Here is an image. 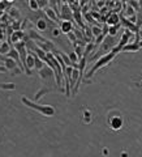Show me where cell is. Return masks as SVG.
I'll return each mask as SVG.
<instances>
[{
    "mask_svg": "<svg viewBox=\"0 0 142 157\" xmlns=\"http://www.w3.org/2000/svg\"><path fill=\"white\" fill-rule=\"evenodd\" d=\"M2 42H3V38H2V37H0V45H2Z\"/></svg>",
    "mask_w": 142,
    "mask_h": 157,
    "instance_id": "cell-34",
    "label": "cell"
},
{
    "mask_svg": "<svg viewBox=\"0 0 142 157\" xmlns=\"http://www.w3.org/2000/svg\"><path fill=\"white\" fill-rule=\"evenodd\" d=\"M136 25L138 26V29L142 28V8L137 12V21H136Z\"/></svg>",
    "mask_w": 142,
    "mask_h": 157,
    "instance_id": "cell-25",
    "label": "cell"
},
{
    "mask_svg": "<svg viewBox=\"0 0 142 157\" xmlns=\"http://www.w3.org/2000/svg\"><path fill=\"white\" fill-rule=\"evenodd\" d=\"M106 24L108 26H112V25H119L120 24V15L117 13H110L108 17L106 19Z\"/></svg>",
    "mask_w": 142,
    "mask_h": 157,
    "instance_id": "cell-13",
    "label": "cell"
},
{
    "mask_svg": "<svg viewBox=\"0 0 142 157\" xmlns=\"http://www.w3.org/2000/svg\"><path fill=\"white\" fill-rule=\"evenodd\" d=\"M59 17H61L63 20H68V21H73V11L69 4H63L59 12Z\"/></svg>",
    "mask_w": 142,
    "mask_h": 157,
    "instance_id": "cell-7",
    "label": "cell"
},
{
    "mask_svg": "<svg viewBox=\"0 0 142 157\" xmlns=\"http://www.w3.org/2000/svg\"><path fill=\"white\" fill-rule=\"evenodd\" d=\"M107 123H108L111 130H114V131L121 130L123 126H124V119H123L121 113L117 111V110L110 111L108 115H107Z\"/></svg>",
    "mask_w": 142,
    "mask_h": 157,
    "instance_id": "cell-3",
    "label": "cell"
},
{
    "mask_svg": "<svg viewBox=\"0 0 142 157\" xmlns=\"http://www.w3.org/2000/svg\"><path fill=\"white\" fill-rule=\"evenodd\" d=\"M138 36H140V37H142V29H141L140 32H138Z\"/></svg>",
    "mask_w": 142,
    "mask_h": 157,
    "instance_id": "cell-32",
    "label": "cell"
},
{
    "mask_svg": "<svg viewBox=\"0 0 142 157\" xmlns=\"http://www.w3.org/2000/svg\"><path fill=\"white\" fill-rule=\"evenodd\" d=\"M74 2H78V0H74Z\"/></svg>",
    "mask_w": 142,
    "mask_h": 157,
    "instance_id": "cell-38",
    "label": "cell"
},
{
    "mask_svg": "<svg viewBox=\"0 0 142 157\" xmlns=\"http://www.w3.org/2000/svg\"><path fill=\"white\" fill-rule=\"evenodd\" d=\"M138 86H142V80H141V82H140V84H138Z\"/></svg>",
    "mask_w": 142,
    "mask_h": 157,
    "instance_id": "cell-36",
    "label": "cell"
},
{
    "mask_svg": "<svg viewBox=\"0 0 142 157\" xmlns=\"http://www.w3.org/2000/svg\"><path fill=\"white\" fill-rule=\"evenodd\" d=\"M120 24H121L124 28L128 29V30H130L132 33H138L140 32V29H138V26H137L134 23H132L129 19H127L125 16H123V15H120Z\"/></svg>",
    "mask_w": 142,
    "mask_h": 157,
    "instance_id": "cell-6",
    "label": "cell"
},
{
    "mask_svg": "<svg viewBox=\"0 0 142 157\" xmlns=\"http://www.w3.org/2000/svg\"><path fill=\"white\" fill-rule=\"evenodd\" d=\"M128 5H130L132 8H134L137 12L141 9V4H140V2H137V0H128Z\"/></svg>",
    "mask_w": 142,
    "mask_h": 157,
    "instance_id": "cell-23",
    "label": "cell"
},
{
    "mask_svg": "<svg viewBox=\"0 0 142 157\" xmlns=\"http://www.w3.org/2000/svg\"><path fill=\"white\" fill-rule=\"evenodd\" d=\"M7 2H9V3H13V2H15V0H7Z\"/></svg>",
    "mask_w": 142,
    "mask_h": 157,
    "instance_id": "cell-35",
    "label": "cell"
},
{
    "mask_svg": "<svg viewBox=\"0 0 142 157\" xmlns=\"http://www.w3.org/2000/svg\"><path fill=\"white\" fill-rule=\"evenodd\" d=\"M91 33H93V36L97 38V37H99L101 34L103 33V29L101 28V26H97V25H94L93 28H91Z\"/></svg>",
    "mask_w": 142,
    "mask_h": 157,
    "instance_id": "cell-22",
    "label": "cell"
},
{
    "mask_svg": "<svg viewBox=\"0 0 142 157\" xmlns=\"http://www.w3.org/2000/svg\"><path fill=\"white\" fill-rule=\"evenodd\" d=\"M7 56H8V58H12V59H13L15 62H16L17 64H18V67H20L21 69H22V72H25V71H24V65L21 64V58H20V54H18V51H17V50L15 49V47H12L11 51L8 52V55H7Z\"/></svg>",
    "mask_w": 142,
    "mask_h": 157,
    "instance_id": "cell-12",
    "label": "cell"
},
{
    "mask_svg": "<svg viewBox=\"0 0 142 157\" xmlns=\"http://www.w3.org/2000/svg\"><path fill=\"white\" fill-rule=\"evenodd\" d=\"M60 30H61V33L64 34H69L73 32V29H74V26H73V21H68V20H61L60 21Z\"/></svg>",
    "mask_w": 142,
    "mask_h": 157,
    "instance_id": "cell-9",
    "label": "cell"
},
{
    "mask_svg": "<svg viewBox=\"0 0 142 157\" xmlns=\"http://www.w3.org/2000/svg\"><path fill=\"white\" fill-rule=\"evenodd\" d=\"M51 90V88H45V89H41L39 92H38V93L35 94V97H34V99H35V101H38V99H39L41 97H42V94H46L47 92H50Z\"/></svg>",
    "mask_w": 142,
    "mask_h": 157,
    "instance_id": "cell-26",
    "label": "cell"
},
{
    "mask_svg": "<svg viewBox=\"0 0 142 157\" xmlns=\"http://www.w3.org/2000/svg\"><path fill=\"white\" fill-rule=\"evenodd\" d=\"M120 25H121V24H119V25H112V26H108V36H111V37H116V36H117V32H119V28H120Z\"/></svg>",
    "mask_w": 142,
    "mask_h": 157,
    "instance_id": "cell-20",
    "label": "cell"
},
{
    "mask_svg": "<svg viewBox=\"0 0 142 157\" xmlns=\"http://www.w3.org/2000/svg\"><path fill=\"white\" fill-rule=\"evenodd\" d=\"M45 15L46 17L48 19L51 23H60L59 21V13H56V9H54V8H51V7H47L46 9H45Z\"/></svg>",
    "mask_w": 142,
    "mask_h": 157,
    "instance_id": "cell-10",
    "label": "cell"
},
{
    "mask_svg": "<svg viewBox=\"0 0 142 157\" xmlns=\"http://www.w3.org/2000/svg\"><path fill=\"white\" fill-rule=\"evenodd\" d=\"M25 36H26V33H25V32H22V30H17V32H13V34H12V36L9 37V39H8V41L16 45V43L24 41Z\"/></svg>",
    "mask_w": 142,
    "mask_h": 157,
    "instance_id": "cell-11",
    "label": "cell"
},
{
    "mask_svg": "<svg viewBox=\"0 0 142 157\" xmlns=\"http://www.w3.org/2000/svg\"><path fill=\"white\" fill-rule=\"evenodd\" d=\"M29 7H30V9H31L33 12H35V11H39L41 8H39V4H38V0H29Z\"/></svg>",
    "mask_w": 142,
    "mask_h": 157,
    "instance_id": "cell-21",
    "label": "cell"
},
{
    "mask_svg": "<svg viewBox=\"0 0 142 157\" xmlns=\"http://www.w3.org/2000/svg\"><path fill=\"white\" fill-rule=\"evenodd\" d=\"M0 37L4 38V29L2 28V26H0Z\"/></svg>",
    "mask_w": 142,
    "mask_h": 157,
    "instance_id": "cell-31",
    "label": "cell"
},
{
    "mask_svg": "<svg viewBox=\"0 0 142 157\" xmlns=\"http://www.w3.org/2000/svg\"><path fill=\"white\" fill-rule=\"evenodd\" d=\"M141 49L140 45H138V41H134V42H129L128 45H125L123 47L121 52H125V51H129V52H136Z\"/></svg>",
    "mask_w": 142,
    "mask_h": 157,
    "instance_id": "cell-14",
    "label": "cell"
},
{
    "mask_svg": "<svg viewBox=\"0 0 142 157\" xmlns=\"http://www.w3.org/2000/svg\"><path fill=\"white\" fill-rule=\"evenodd\" d=\"M34 58H35V65H34V68L35 69H38V71H41V69H43L45 68V65H46V63L43 62V60L39 58V56H38L35 52H34Z\"/></svg>",
    "mask_w": 142,
    "mask_h": 157,
    "instance_id": "cell-18",
    "label": "cell"
},
{
    "mask_svg": "<svg viewBox=\"0 0 142 157\" xmlns=\"http://www.w3.org/2000/svg\"><path fill=\"white\" fill-rule=\"evenodd\" d=\"M60 33H61V30H60V28H58V26H54L52 30H51V34H52L54 37H59Z\"/></svg>",
    "mask_w": 142,
    "mask_h": 157,
    "instance_id": "cell-28",
    "label": "cell"
},
{
    "mask_svg": "<svg viewBox=\"0 0 142 157\" xmlns=\"http://www.w3.org/2000/svg\"><path fill=\"white\" fill-rule=\"evenodd\" d=\"M0 89L3 90H15L16 85L13 82H0Z\"/></svg>",
    "mask_w": 142,
    "mask_h": 157,
    "instance_id": "cell-19",
    "label": "cell"
},
{
    "mask_svg": "<svg viewBox=\"0 0 142 157\" xmlns=\"http://www.w3.org/2000/svg\"><path fill=\"white\" fill-rule=\"evenodd\" d=\"M11 26H12V29H13L15 32H17V30H21V29H22V23H21L20 20H16V21H12Z\"/></svg>",
    "mask_w": 142,
    "mask_h": 157,
    "instance_id": "cell-24",
    "label": "cell"
},
{
    "mask_svg": "<svg viewBox=\"0 0 142 157\" xmlns=\"http://www.w3.org/2000/svg\"><path fill=\"white\" fill-rule=\"evenodd\" d=\"M133 36H134V33H132L130 30L125 29V30H124V33L121 34V38H120V41L117 42V45L114 47L112 51L115 52V54H119V52H121L123 47L125 46V45H128V43H129V39H130Z\"/></svg>",
    "mask_w": 142,
    "mask_h": 157,
    "instance_id": "cell-4",
    "label": "cell"
},
{
    "mask_svg": "<svg viewBox=\"0 0 142 157\" xmlns=\"http://www.w3.org/2000/svg\"><path fill=\"white\" fill-rule=\"evenodd\" d=\"M115 56H116V54H115L114 51H111V52H108V54H106V55L101 56V58H99V59H98L97 62H95V64H94L93 67L90 68V71H89V72L85 75V77H86V78H90V77H91V76L94 75V73H95V72L98 71V69L103 68V67H104V65L110 64L111 62H112V60L115 59Z\"/></svg>",
    "mask_w": 142,
    "mask_h": 157,
    "instance_id": "cell-2",
    "label": "cell"
},
{
    "mask_svg": "<svg viewBox=\"0 0 142 157\" xmlns=\"http://www.w3.org/2000/svg\"><path fill=\"white\" fill-rule=\"evenodd\" d=\"M38 4H39V8H47V4H48V0H38Z\"/></svg>",
    "mask_w": 142,
    "mask_h": 157,
    "instance_id": "cell-30",
    "label": "cell"
},
{
    "mask_svg": "<svg viewBox=\"0 0 142 157\" xmlns=\"http://www.w3.org/2000/svg\"><path fill=\"white\" fill-rule=\"evenodd\" d=\"M138 45H140V47L142 49V41H140V42H138Z\"/></svg>",
    "mask_w": 142,
    "mask_h": 157,
    "instance_id": "cell-33",
    "label": "cell"
},
{
    "mask_svg": "<svg viewBox=\"0 0 142 157\" xmlns=\"http://www.w3.org/2000/svg\"><path fill=\"white\" fill-rule=\"evenodd\" d=\"M12 46H11V42L7 41V42H2V45H0V55H8V52L11 51Z\"/></svg>",
    "mask_w": 142,
    "mask_h": 157,
    "instance_id": "cell-16",
    "label": "cell"
},
{
    "mask_svg": "<svg viewBox=\"0 0 142 157\" xmlns=\"http://www.w3.org/2000/svg\"><path fill=\"white\" fill-rule=\"evenodd\" d=\"M67 36H68V38H69V41L73 43V45H74V43L77 42V37H76V34L74 33H69V34H67Z\"/></svg>",
    "mask_w": 142,
    "mask_h": 157,
    "instance_id": "cell-29",
    "label": "cell"
},
{
    "mask_svg": "<svg viewBox=\"0 0 142 157\" xmlns=\"http://www.w3.org/2000/svg\"><path fill=\"white\" fill-rule=\"evenodd\" d=\"M21 101H22V103L25 105V106H28L30 109H34V110H37L38 113H41V114L46 115V117L55 115V109L51 106V105H39V103L31 101V99H29L28 97H22Z\"/></svg>",
    "mask_w": 142,
    "mask_h": 157,
    "instance_id": "cell-1",
    "label": "cell"
},
{
    "mask_svg": "<svg viewBox=\"0 0 142 157\" xmlns=\"http://www.w3.org/2000/svg\"><path fill=\"white\" fill-rule=\"evenodd\" d=\"M0 2H2V0H0Z\"/></svg>",
    "mask_w": 142,
    "mask_h": 157,
    "instance_id": "cell-39",
    "label": "cell"
},
{
    "mask_svg": "<svg viewBox=\"0 0 142 157\" xmlns=\"http://www.w3.org/2000/svg\"><path fill=\"white\" fill-rule=\"evenodd\" d=\"M47 21H50L48 19H39L35 23V28H37V30H39V32H45V30L47 29Z\"/></svg>",
    "mask_w": 142,
    "mask_h": 157,
    "instance_id": "cell-17",
    "label": "cell"
},
{
    "mask_svg": "<svg viewBox=\"0 0 142 157\" xmlns=\"http://www.w3.org/2000/svg\"><path fill=\"white\" fill-rule=\"evenodd\" d=\"M141 3H142V0H140V4H141Z\"/></svg>",
    "mask_w": 142,
    "mask_h": 157,
    "instance_id": "cell-37",
    "label": "cell"
},
{
    "mask_svg": "<svg viewBox=\"0 0 142 157\" xmlns=\"http://www.w3.org/2000/svg\"><path fill=\"white\" fill-rule=\"evenodd\" d=\"M39 72V76L42 80H46V81H52L54 78H55V72H54V69L48 67V65H45V68L41 69V71H38Z\"/></svg>",
    "mask_w": 142,
    "mask_h": 157,
    "instance_id": "cell-8",
    "label": "cell"
},
{
    "mask_svg": "<svg viewBox=\"0 0 142 157\" xmlns=\"http://www.w3.org/2000/svg\"><path fill=\"white\" fill-rule=\"evenodd\" d=\"M8 15H9V17L13 21L16 20H20V17H21V13H20V9L18 8H16V7H11L9 9H8Z\"/></svg>",
    "mask_w": 142,
    "mask_h": 157,
    "instance_id": "cell-15",
    "label": "cell"
},
{
    "mask_svg": "<svg viewBox=\"0 0 142 157\" xmlns=\"http://www.w3.org/2000/svg\"><path fill=\"white\" fill-rule=\"evenodd\" d=\"M84 117H85L84 120L86 122V123H89V122L91 120V113H90L89 110H85V111H84Z\"/></svg>",
    "mask_w": 142,
    "mask_h": 157,
    "instance_id": "cell-27",
    "label": "cell"
},
{
    "mask_svg": "<svg viewBox=\"0 0 142 157\" xmlns=\"http://www.w3.org/2000/svg\"><path fill=\"white\" fill-rule=\"evenodd\" d=\"M4 60V67H5L7 69H9V71H12V73L16 76V75H18V73L22 72V69H21L18 67V64H17L16 62L12 58H8V56H4L3 58Z\"/></svg>",
    "mask_w": 142,
    "mask_h": 157,
    "instance_id": "cell-5",
    "label": "cell"
}]
</instances>
